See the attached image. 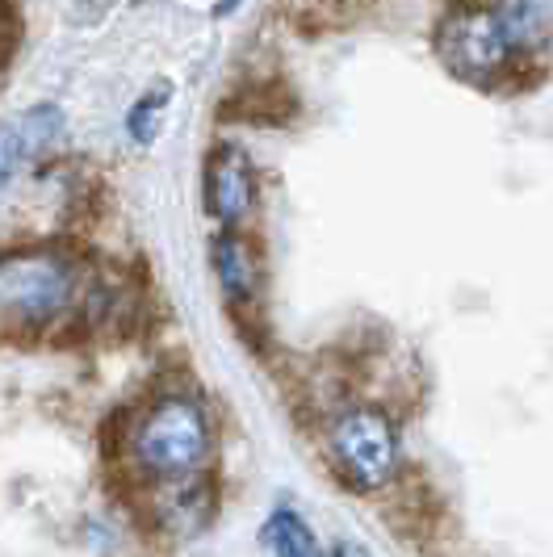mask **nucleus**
Segmentation results:
<instances>
[{
    "mask_svg": "<svg viewBox=\"0 0 553 557\" xmlns=\"http://www.w3.org/2000/svg\"><path fill=\"white\" fill-rule=\"evenodd\" d=\"M122 445H126L131 470L147 486H160L176 478L206 474L214 461L219 432H214V419L201 394L185 386H164L143 407H135V416L122 432Z\"/></svg>",
    "mask_w": 553,
    "mask_h": 557,
    "instance_id": "f257e3e1",
    "label": "nucleus"
},
{
    "mask_svg": "<svg viewBox=\"0 0 553 557\" xmlns=\"http://www.w3.org/2000/svg\"><path fill=\"white\" fill-rule=\"evenodd\" d=\"M29 160H34V151H29L22 122H17V117H13V122H0V189H4Z\"/></svg>",
    "mask_w": 553,
    "mask_h": 557,
    "instance_id": "ddd939ff",
    "label": "nucleus"
},
{
    "mask_svg": "<svg viewBox=\"0 0 553 557\" xmlns=\"http://www.w3.org/2000/svg\"><path fill=\"white\" fill-rule=\"evenodd\" d=\"M495 22L512 59L516 55H550L553 17L545 0H495Z\"/></svg>",
    "mask_w": 553,
    "mask_h": 557,
    "instance_id": "1a4fd4ad",
    "label": "nucleus"
},
{
    "mask_svg": "<svg viewBox=\"0 0 553 557\" xmlns=\"http://www.w3.org/2000/svg\"><path fill=\"white\" fill-rule=\"evenodd\" d=\"M378 0H294V26L298 34H340L353 22L365 17V9H373Z\"/></svg>",
    "mask_w": 553,
    "mask_h": 557,
    "instance_id": "9d476101",
    "label": "nucleus"
},
{
    "mask_svg": "<svg viewBox=\"0 0 553 557\" xmlns=\"http://www.w3.org/2000/svg\"><path fill=\"white\" fill-rule=\"evenodd\" d=\"M81 256L67 244H17L0 251V323L9 332H47L81 307Z\"/></svg>",
    "mask_w": 553,
    "mask_h": 557,
    "instance_id": "f03ea898",
    "label": "nucleus"
},
{
    "mask_svg": "<svg viewBox=\"0 0 553 557\" xmlns=\"http://www.w3.org/2000/svg\"><path fill=\"white\" fill-rule=\"evenodd\" d=\"M201 197H206V214L219 223V231L248 226L260 206V176L239 143L222 139L210 147L206 168H201Z\"/></svg>",
    "mask_w": 553,
    "mask_h": 557,
    "instance_id": "39448f33",
    "label": "nucleus"
},
{
    "mask_svg": "<svg viewBox=\"0 0 553 557\" xmlns=\"http://www.w3.org/2000/svg\"><path fill=\"white\" fill-rule=\"evenodd\" d=\"M260 536H265V545H269L273 557H328L323 545L315 541L310 524H306L294 507H276L273 516L265 520V532H260Z\"/></svg>",
    "mask_w": 553,
    "mask_h": 557,
    "instance_id": "9b49d317",
    "label": "nucleus"
},
{
    "mask_svg": "<svg viewBox=\"0 0 553 557\" xmlns=\"http://www.w3.org/2000/svg\"><path fill=\"white\" fill-rule=\"evenodd\" d=\"M332 557H369V554L360 549L357 541H340V545H335V554H332Z\"/></svg>",
    "mask_w": 553,
    "mask_h": 557,
    "instance_id": "4468645a",
    "label": "nucleus"
},
{
    "mask_svg": "<svg viewBox=\"0 0 553 557\" xmlns=\"http://www.w3.org/2000/svg\"><path fill=\"white\" fill-rule=\"evenodd\" d=\"M214 511H219V486H214L210 470L151 486V520L172 541H189L197 532H206Z\"/></svg>",
    "mask_w": 553,
    "mask_h": 557,
    "instance_id": "0eeeda50",
    "label": "nucleus"
},
{
    "mask_svg": "<svg viewBox=\"0 0 553 557\" xmlns=\"http://www.w3.org/2000/svg\"><path fill=\"white\" fill-rule=\"evenodd\" d=\"M323 441L332 470L353 491L365 495L386 491L403 470V441L394 411L378 403H340L323 423Z\"/></svg>",
    "mask_w": 553,
    "mask_h": 557,
    "instance_id": "7ed1b4c3",
    "label": "nucleus"
},
{
    "mask_svg": "<svg viewBox=\"0 0 553 557\" xmlns=\"http://www.w3.org/2000/svg\"><path fill=\"white\" fill-rule=\"evenodd\" d=\"M210 269L219 281L222 298L235 314L256 310L265 298V256L248 231H219L210 239Z\"/></svg>",
    "mask_w": 553,
    "mask_h": 557,
    "instance_id": "423d86ee",
    "label": "nucleus"
},
{
    "mask_svg": "<svg viewBox=\"0 0 553 557\" xmlns=\"http://www.w3.org/2000/svg\"><path fill=\"white\" fill-rule=\"evenodd\" d=\"M432 51L448 67V76L495 92L512 59L495 22V0H448V9L432 29Z\"/></svg>",
    "mask_w": 553,
    "mask_h": 557,
    "instance_id": "20e7f679",
    "label": "nucleus"
},
{
    "mask_svg": "<svg viewBox=\"0 0 553 557\" xmlns=\"http://www.w3.org/2000/svg\"><path fill=\"white\" fill-rule=\"evenodd\" d=\"M235 4H239V0H219V4H214V17H226Z\"/></svg>",
    "mask_w": 553,
    "mask_h": 557,
    "instance_id": "2eb2a0df",
    "label": "nucleus"
},
{
    "mask_svg": "<svg viewBox=\"0 0 553 557\" xmlns=\"http://www.w3.org/2000/svg\"><path fill=\"white\" fill-rule=\"evenodd\" d=\"M298 92L281 76H256L244 88H235L222 106V117H235V122H251V126H285L298 117Z\"/></svg>",
    "mask_w": 553,
    "mask_h": 557,
    "instance_id": "6e6552de",
    "label": "nucleus"
},
{
    "mask_svg": "<svg viewBox=\"0 0 553 557\" xmlns=\"http://www.w3.org/2000/svg\"><path fill=\"white\" fill-rule=\"evenodd\" d=\"M168 101H172V88L168 84H156L151 92H143L131 113H126V135L131 143H151L156 139V131H160V113L168 110Z\"/></svg>",
    "mask_w": 553,
    "mask_h": 557,
    "instance_id": "f8f14e48",
    "label": "nucleus"
}]
</instances>
